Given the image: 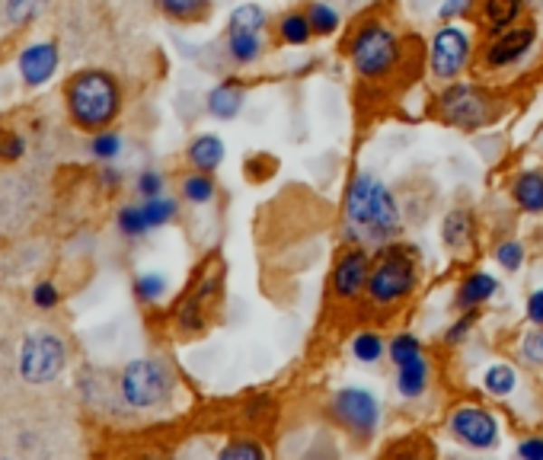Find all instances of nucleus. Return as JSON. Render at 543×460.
Listing matches in <instances>:
<instances>
[{"label": "nucleus", "instance_id": "nucleus-12", "mask_svg": "<svg viewBox=\"0 0 543 460\" xmlns=\"http://www.w3.org/2000/svg\"><path fill=\"white\" fill-rule=\"evenodd\" d=\"M367 278H371V256L365 246H355L339 259L333 272V292L339 301H352L361 292H367Z\"/></svg>", "mask_w": 543, "mask_h": 460}, {"label": "nucleus", "instance_id": "nucleus-23", "mask_svg": "<svg viewBox=\"0 0 543 460\" xmlns=\"http://www.w3.org/2000/svg\"><path fill=\"white\" fill-rule=\"evenodd\" d=\"M144 217H148V227L150 230H157V227H167V224L173 221V217L179 215V205L173 202V198H163V196H157V198H144Z\"/></svg>", "mask_w": 543, "mask_h": 460}, {"label": "nucleus", "instance_id": "nucleus-32", "mask_svg": "<svg viewBox=\"0 0 543 460\" xmlns=\"http://www.w3.org/2000/svg\"><path fill=\"white\" fill-rule=\"evenodd\" d=\"M135 294L144 301V304H154L167 294V278L160 272H144V275L135 278Z\"/></svg>", "mask_w": 543, "mask_h": 460}, {"label": "nucleus", "instance_id": "nucleus-18", "mask_svg": "<svg viewBox=\"0 0 543 460\" xmlns=\"http://www.w3.org/2000/svg\"><path fill=\"white\" fill-rule=\"evenodd\" d=\"M425 390H428V361L422 355L396 368V393L403 399H419Z\"/></svg>", "mask_w": 543, "mask_h": 460}, {"label": "nucleus", "instance_id": "nucleus-31", "mask_svg": "<svg viewBox=\"0 0 543 460\" xmlns=\"http://www.w3.org/2000/svg\"><path fill=\"white\" fill-rule=\"evenodd\" d=\"M217 460H269L265 457V447L252 438H233L224 451L217 454Z\"/></svg>", "mask_w": 543, "mask_h": 460}, {"label": "nucleus", "instance_id": "nucleus-20", "mask_svg": "<svg viewBox=\"0 0 543 460\" xmlns=\"http://www.w3.org/2000/svg\"><path fill=\"white\" fill-rule=\"evenodd\" d=\"M521 10L524 0H482V20L489 23L492 33H505V29L515 26Z\"/></svg>", "mask_w": 543, "mask_h": 460}, {"label": "nucleus", "instance_id": "nucleus-6", "mask_svg": "<svg viewBox=\"0 0 543 460\" xmlns=\"http://www.w3.org/2000/svg\"><path fill=\"white\" fill-rule=\"evenodd\" d=\"M329 416H333L352 438L367 441L377 432L380 407H377V399H374V393L361 390V387H342V390L329 399Z\"/></svg>", "mask_w": 543, "mask_h": 460}, {"label": "nucleus", "instance_id": "nucleus-39", "mask_svg": "<svg viewBox=\"0 0 543 460\" xmlns=\"http://www.w3.org/2000/svg\"><path fill=\"white\" fill-rule=\"evenodd\" d=\"M138 192H141L144 198H157L163 192V177L160 173H154V169L141 173V177H138Z\"/></svg>", "mask_w": 543, "mask_h": 460}, {"label": "nucleus", "instance_id": "nucleus-34", "mask_svg": "<svg viewBox=\"0 0 543 460\" xmlns=\"http://www.w3.org/2000/svg\"><path fill=\"white\" fill-rule=\"evenodd\" d=\"M496 263L509 272H518L524 265V246L518 244V240H505V244L496 250Z\"/></svg>", "mask_w": 543, "mask_h": 460}, {"label": "nucleus", "instance_id": "nucleus-27", "mask_svg": "<svg viewBox=\"0 0 543 460\" xmlns=\"http://www.w3.org/2000/svg\"><path fill=\"white\" fill-rule=\"evenodd\" d=\"M387 355H390V361L400 368V365H406V361L419 359V355H422V342L413 336V332H400V336L390 339Z\"/></svg>", "mask_w": 543, "mask_h": 460}, {"label": "nucleus", "instance_id": "nucleus-29", "mask_svg": "<svg viewBox=\"0 0 543 460\" xmlns=\"http://www.w3.org/2000/svg\"><path fill=\"white\" fill-rule=\"evenodd\" d=\"M116 224H119V230H122L125 237H131V240H138V237H144L148 234V217H144V208L141 205H125L122 211H119V217H116Z\"/></svg>", "mask_w": 543, "mask_h": 460}, {"label": "nucleus", "instance_id": "nucleus-15", "mask_svg": "<svg viewBox=\"0 0 543 460\" xmlns=\"http://www.w3.org/2000/svg\"><path fill=\"white\" fill-rule=\"evenodd\" d=\"M243 100H246L243 87L227 81L208 93V112L214 115V119H221V122H231V119L240 115V109H243Z\"/></svg>", "mask_w": 543, "mask_h": 460}, {"label": "nucleus", "instance_id": "nucleus-2", "mask_svg": "<svg viewBox=\"0 0 543 460\" xmlns=\"http://www.w3.org/2000/svg\"><path fill=\"white\" fill-rule=\"evenodd\" d=\"M122 96L106 71H83L68 83V109L81 129L100 131L119 115Z\"/></svg>", "mask_w": 543, "mask_h": 460}, {"label": "nucleus", "instance_id": "nucleus-33", "mask_svg": "<svg viewBox=\"0 0 543 460\" xmlns=\"http://www.w3.org/2000/svg\"><path fill=\"white\" fill-rule=\"evenodd\" d=\"M119 150H122V138H119L116 131H100V135H93V141H90V154H93L96 160H116Z\"/></svg>", "mask_w": 543, "mask_h": 460}, {"label": "nucleus", "instance_id": "nucleus-36", "mask_svg": "<svg viewBox=\"0 0 543 460\" xmlns=\"http://www.w3.org/2000/svg\"><path fill=\"white\" fill-rule=\"evenodd\" d=\"M384 460H428L425 441H406V445H396L390 454H384Z\"/></svg>", "mask_w": 543, "mask_h": 460}, {"label": "nucleus", "instance_id": "nucleus-4", "mask_svg": "<svg viewBox=\"0 0 543 460\" xmlns=\"http://www.w3.org/2000/svg\"><path fill=\"white\" fill-rule=\"evenodd\" d=\"M419 272H415V253L406 246H390L367 278V298L377 307H394L415 292Z\"/></svg>", "mask_w": 543, "mask_h": 460}, {"label": "nucleus", "instance_id": "nucleus-17", "mask_svg": "<svg viewBox=\"0 0 543 460\" xmlns=\"http://www.w3.org/2000/svg\"><path fill=\"white\" fill-rule=\"evenodd\" d=\"M189 163L198 173H214L224 163V141L217 135H198L189 144Z\"/></svg>", "mask_w": 543, "mask_h": 460}, {"label": "nucleus", "instance_id": "nucleus-26", "mask_svg": "<svg viewBox=\"0 0 543 460\" xmlns=\"http://www.w3.org/2000/svg\"><path fill=\"white\" fill-rule=\"evenodd\" d=\"M307 20H310L313 35H333L336 26H339V14L329 4H323V0H313L310 7H307Z\"/></svg>", "mask_w": 543, "mask_h": 460}, {"label": "nucleus", "instance_id": "nucleus-35", "mask_svg": "<svg viewBox=\"0 0 543 460\" xmlns=\"http://www.w3.org/2000/svg\"><path fill=\"white\" fill-rule=\"evenodd\" d=\"M4 4H7V20L14 26L29 23L35 16V10H39V0H4Z\"/></svg>", "mask_w": 543, "mask_h": 460}, {"label": "nucleus", "instance_id": "nucleus-1", "mask_svg": "<svg viewBox=\"0 0 543 460\" xmlns=\"http://www.w3.org/2000/svg\"><path fill=\"white\" fill-rule=\"evenodd\" d=\"M346 221L348 237L367 240V244H387L400 234L403 217L394 192L374 179L371 173H358L346 196Z\"/></svg>", "mask_w": 543, "mask_h": 460}, {"label": "nucleus", "instance_id": "nucleus-44", "mask_svg": "<svg viewBox=\"0 0 543 460\" xmlns=\"http://www.w3.org/2000/svg\"><path fill=\"white\" fill-rule=\"evenodd\" d=\"M528 320H530V323H537V326H543V288H540V292L530 294V301H528Z\"/></svg>", "mask_w": 543, "mask_h": 460}, {"label": "nucleus", "instance_id": "nucleus-42", "mask_svg": "<svg viewBox=\"0 0 543 460\" xmlns=\"http://www.w3.org/2000/svg\"><path fill=\"white\" fill-rule=\"evenodd\" d=\"M467 10H470V0H444L442 7H438V16H442V20H454V16L467 14Z\"/></svg>", "mask_w": 543, "mask_h": 460}, {"label": "nucleus", "instance_id": "nucleus-25", "mask_svg": "<svg viewBox=\"0 0 543 460\" xmlns=\"http://www.w3.org/2000/svg\"><path fill=\"white\" fill-rule=\"evenodd\" d=\"M279 35H281V42H288V45H307L313 35L307 14H288L285 20L279 23Z\"/></svg>", "mask_w": 543, "mask_h": 460}, {"label": "nucleus", "instance_id": "nucleus-14", "mask_svg": "<svg viewBox=\"0 0 543 460\" xmlns=\"http://www.w3.org/2000/svg\"><path fill=\"white\" fill-rule=\"evenodd\" d=\"M58 68V52H54L52 42H39V45H29L20 54V74L29 87H42L48 77Z\"/></svg>", "mask_w": 543, "mask_h": 460}, {"label": "nucleus", "instance_id": "nucleus-5", "mask_svg": "<svg viewBox=\"0 0 543 460\" xmlns=\"http://www.w3.org/2000/svg\"><path fill=\"white\" fill-rule=\"evenodd\" d=\"M348 54H352V64L361 77L377 81V77H387L396 68V62H400V42H396L394 29H387L384 23H365L352 35Z\"/></svg>", "mask_w": 543, "mask_h": 460}, {"label": "nucleus", "instance_id": "nucleus-19", "mask_svg": "<svg viewBox=\"0 0 543 460\" xmlns=\"http://www.w3.org/2000/svg\"><path fill=\"white\" fill-rule=\"evenodd\" d=\"M511 196L530 215H540L543 211V169H530V173H521L511 186Z\"/></svg>", "mask_w": 543, "mask_h": 460}, {"label": "nucleus", "instance_id": "nucleus-43", "mask_svg": "<svg viewBox=\"0 0 543 460\" xmlns=\"http://www.w3.org/2000/svg\"><path fill=\"white\" fill-rule=\"evenodd\" d=\"M473 320H476V313H473V311H467V317H463V320H457V323L451 326V332H448V342H451V345H457V342H461V339L470 332V326H473Z\"/></svg>", "mask_w": 543, "mask_h": 460}, {"label": "nucleus", "instance_id": "nucleus-30", "mask_svg": "<svg viewBox=\"0 0 543 460\" xmlns=\"http://www.w3.org/2000/svg\"><path fill=\"white\" fill-rule=\"evenodd\" d=\"M482 384H486V390L492 393V397H509V393L515 390L518 378L509 365H492L486 371V378H482Z\"/></svg>", "mask_w": 543, "mask_h": 460}, {"label": "nucleus", "instance_id": "nucleus-45", "mask_svg": "<svg viewBox=\"0 0 543 460\" xmlns=\"http://www.w3.org/2000/svg\"><path fill=\"white\" fill-rule=\"evenodd\" d=\"M102 177H106V183H109V186H116V183H122V177H119L116 169H106V173H102Z\"/></svg>", "mask_w": 543, "mask_h": 460}, {"label": "nucleus", "instance_id": "nucleus-16", "mask_svg": "<svg viewBox=\"0 0 543 460\" xmlns=\"http://www.w3.org/2000/svg\"><path fill=\"white\" fill-rule=\"evenodd\" d=\"M499 292V282L489 272H473L470 278H463L461 292H457V307L461 311H476L480 304H486L492 294Z\"/></svg>", "mask_w": 543, "mask_h": 460}, {"label": "nucleus", "instance_id": "nucleus-13", "mask_svg": "<svg viewBox=\"0 0 543 460\" xmlns=\"http://www.w3.org/2000/svg\"><path fill=\"white\" fill-rule=\"evenodd\" d=\"M534 45V26H511L499 33V39L486 48V64L489 68H505L524 58V52Z\"/></svg>", "mask_w": 543, "mask_h": 460}, {"label": "nucleus", "instance_id": "nucleus-9", "mask_svg": "<svg viewBox=\"0 0 543 460\" xmlns=\"http://www.w3.org/2000/svg\"><path fill=\"white\" fill-rule=\"evenodd\" d=\"M265 10L259 4H243L231 14L227 26V52L237 64H252L262 54Z\"/></svg>", "mask_w": 543, "mask_h": 460}, {"label": "nucleus", "instance_id": "nucleus-3", "mask_svg": "<svg viewBox=\"0 0 543 460\" xmlns=\"http://www.w3.org/2000/svg\"><path fill=\"white\" fill-rule=\"evenodd\" d=\"M173 371L157 359H138L119 374V393L131 409H157L167 407L173 397Z\"/></svg>", "mask_w": 543, "mask_h": 460}, {"label": "nucleus", "instance_id": "nucleus-7", "mask_svg": "<svg viewBox=\"0 0 543 460\" xmlns=\"http://www.w3.org/2000/svg\"><path fill=\"white\" fill-rule=\"evenodd\" d=\"M438 112L448 125L463 131H476L489 122L492 106H489V93H482L473 83H454L438 96Z\"/></svg>", "mask_w": 543, "mask_h": 460}, {"label": "nucleus", "instance_id": "nucleus-37", "mask_svg": "<svg viewBox=\"0 0 543 460\" xmlns=\"http://www.w3.org/2000/svg\"><path fill=\"white\" fill-rule=\"evenodd\" d=\"M521 355L530 365H543V326H537V332H530L521 342Z\"/></svg>", "mask_w": 543, "mask_h": 460}, {"label": "nucleus", "instance_id": "nucleus-22", "mask_svg": "<svg viewBox=\"0 0 543 460\" xmlns=\"http://www.w3.org/2000/svg\"><path fill=\"white\" fill-rule=\"evenodd\" d=\"M160 10L170 20L179 23H198L211 10V0H160Z\"/></svg>", "mask_w": 543, "mask_h": 460}, {"label": "nucleus", "instance_id": "nucleus-38", "mask_svg": "<svg viewBox=\"0 0 543 460\" xmlns=\"http://www.w3.org/2000/svg\"><path fill=\"white\" fill-rule=\"evenodd\" d=\"M33 304L42 307V311H52L54 304H58V288H54L52 282H42L35 284V292H33Z\"/></svg>", "mask_w": 543, "mask_h": 460}, {"label": "nucleus", "instance_id": "nucleus-40", "mask_svg": "<svg viewBox=\"0 0 543 460\" xmlns=\"http://www.w3.org/2000/svg\"><path fill=\"white\" fill-rule=\"evenodd\" d=\"M23 157V138L0 131V160H20Z\"/></svg>", "mask_w": 543, "mask_h": 460}, {"label": "nucleus", "instance_id": "nucleus-41", "mask_svg": "<svg viewBox=\"0 0 543 460\" xmlns=\"http://www.w3.org/2000/svg\"><path fill=\"white\" fill-rule=\"evenodd\" d=\"M518 460H543V438H524L518 445Z\"/></svg>", "mask_w": 543, "mask_h": 460}, {"label": "nucleus", "instance_id": "nucleus-28", "mask_svg": "<svg viewBox=\"0 0 543 460\" xmlns=\"http://www.w3.org/2000/svg\"><path fill=\"white\" fill-rule=\"evenodd\" d=\"M352 355L365 365H374V361L384 359V339L377 332H358L352 339Z\"/></svg>", "mask_w": 543, "mask_h": 460}, {"label": "nucleus", "instance_id": "nucleus-11", "mask_svg": "<svg viewBox=\"0 0 543 460\" xmlns=\"http://www.w3.org/2000/svg\"><path fill=\"white\" fill-rule=\"evenodd\" d=\"M467 58H470V39H467L463 29L444 26V29L434 33L432 54H428L434 77H442V81H454V77L463 71V64H467Z\"/></svg>", "mask_w": 543, "mask_h": 460}, {"label": "nucleus", "instance_id": "nucleus-8", "mask_svg": "<svg viewBox=\"0 0 543 460\" xmlns=\"http://www.w3.org/2000/svg\"><path fill=\"white\" fill-rule=\"evenodd\" d=\"M64 342L54 332L39 330L23 342V352H20V374L29 380V384H48L62 374L64 368Z\"/></svg>", "mask_w": 543, "mask_h": 460}, {"label": "nucleus", "instance_id": "nucleus-10", "mask_svg": "<svg viewBox=\"0 0 543 460\" xmlns=\"http://www.w3.org/2000/svg\"><path fill=\"white\" fill-rule=\"evenodd\" d=\"M448 428L457 441H463L467 447H476V451H486V447L499 445L496 416L486 413V409H480V407H473V403L457 407L454 416H451V422H448Z\"/></svg>", "mask_w": 543, "mask_h": 460}, {"label": "nucleus", "instance_id": "nucleus-21", "mask_svg": "<svg viewBox=\"0 0 543 460\" xmlns=\"http://www.w3.org/2000/svg\"><path fill=\"white\" fill-rule=\"evenodd\" d=\"M473 237V221H470L467 211H451L442 224V240L448 250H463Z\"/></svg>", "mask_w": 543, "mask_h": 460}, {"label": "nucleus", "instance_id": "nucleus-24", "mask_svg": "<svg viewBox=\"0 0 543 460\" xmlns=\"http://www.w3.org/2000/svg\"><path fill=\"white\" fill-rule=\"evenodd\" d=\"M214 179L211 173H192V177L183 179V198L192 205H208L214 198Z\"/></svg>", "mask_w": 543, "mask_h": 460}]
</instances>
